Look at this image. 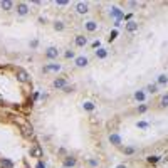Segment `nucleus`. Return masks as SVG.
<instances>
[{
  "label": "nucleus",
  "mask_w": 168,
  "mask_h": 168,
  "mask_svg": "<svg viewBox=\"0 0 168 168\" xmlns=\"http://www.w3.org/2000/svg\"><path fill=\"white\" fill-rule=\"evenodd\" d=\"M20 131H22L24 138H32L34 136V126H32L30 123H24V125L20 126Z\"/></svg>",
  "instance_id": "nucleus-1"
},
{
  "label": "nucleus",
  "mask_w": 168,
  "mask_h": 168,
  "mask_svg": "<svg viewBox=\"0 0 168 168\" xmlns=\"http://www.w3.org/2000/svg\"><path fill=\"white\" fill-rule=\"evenodd\" d=\"M15 76H17V81L22 83V84L30 83V76H29L27 71H24V69H17V71H15Z\"/></svg>",
  "instance_id": "nucleus-2"
},
{
  "label": "nucleus",
  "mask_w": 168,
  "mask_h": 168,
  "mask_svg": "<svg viewBox=\"0 0 168 168\" xmlns=\"http://www.w3.org/2000/svg\"><path fill=\"white\" fill-rule=\"evenodd\" d=\"M29 153H30L32 158H42L44 151H42V148H40V145H32L30 150H29Z\"/></svg>",
  "instance_id": "nucleus-3"
},
{
  "label": "nucleus",
  "mask_w": 168,
  "mask_h": 168,
  "mask_svg": "<svg viewBox=\"0 0 168 168\" xmlns=\"http://www.w3.org/2000/svg\"><path fill=\"white\" fill-rule=\"evenodd\" d=\"M15 10H17L19 15H27L29 14V5H27L25 2H19L17 3V9H15Z\"/></svg>",
  "instance_id": "nucleus-4"
},
{
  "label": "nucleus",
  "mask_w": 168,
  "mask_h": 168,
  "mask_svg": "<svg viewBox=\"0 0 168 168\" xmlns=\"http://www.w3.org/2000/svg\"><path fill=\"white\" fill-rule=\"evenodd\" d=\"M76 10H77V14H88L89 5L86 2H77L76 3Z\"/></svg>",
  "instance_id": "nucleus-5"
},
{
  "label": "nucleus",
  "mask_w": 168,
  "mask_h": 168,
  "mask_svg": "<svg viewBox=\"0 0 168 168\" xmlns=\"http://www.w3.org/2000/svg\"><path fill=\"white\" fill-rule=\"evenodd\" d=\"M42 71L44 72H59L61 71V64H47V66H44Z\"/></svg>",
  "instance_id": "nucleus-6"
},
{
  "label": "nucleus",
  "mask_w": 168,
  "mask_h": 168,
  "mask_svg": "<svg viewBox=\"0 0 168 168\" xmlns=\"http://www.w3.org/2000/svg\"><path fill=\"white\" fill-rule=\"evenodd\" d=\"M57 56H59L57 47H49L47 51H46V57H47V59H57Z\"/></svg>",
  "instance_id": "nucleus-7"
},
{
  "label": "nucleus",
  "mask_w": 168,
  "mask_h": 168,
  "mask_svg": "<svg viewBox=\"0 0 168 168\" xmlns=\"http://www.w3.org/2000/svg\"><path fill=\"white\" fill-rule=\"evenodd\" d=\"M52 86H54L56 89H64L66 86H67V81H66L64 77H59V79H56L54 83H52Z\"/></svg>",
  "instance_id": "nucleus-8"
},
{
  "label": "nucleus",
  "mask_w": 168,
  "mask_h": 168,
  "mask_svg": "<svg viewBox=\"0 0 168 168\" xmlns=\"http://www.w3.org/2000/svg\"><path fill=\"white\" fill-rule=\"evenodd\" d=\"M109 141H111L114 146H120L121 145V136L116 134V133H113V134H109Z\"/></svg>",
  "instance_id": "nucleus-9"
},
{
  "label": "nucleus",
  "mask_w": 168,
  "mask_h": 168,
  "mask_svg": "<svg viewBox=\"0 0 168 168\" xmlns=\"http://www.w3.org/2000/svg\"><path fill=\"white\" fill-rule=\"evenodd\" d=\"M74 42H76L77 47H84L86 44H88V39H86L84 35H76V40H74Z\"/></svg>",
  "instance_id": "nucleus-10"
},
{
  "label": "nucleus",
  "mask_w": 168,
  "mask_h": 168,
  "mask_svg": "<svg viewBox=\"0 0 168 168\" xmlns=\"http://www.w3.org/2000/svg\"><path fill=\"white\" fill-rule=\"evenodd\" d=\"M0 168H14V161L9 158H2L0 160Z\"/></svg>",
  "instance_id": "nucleus-11"
},
{
  "label": "nucleus",
  "mask_w": 168,
  "mask_h": 168,
  "mask_svg": "<svg viewBox=\"0 0 168 168\" xmlns=\"http://www.w3.org/2000/svg\"><path fill=\"white\" fill-rule=\"evenodd\" d=\"M88 57H84V56H81V57H77L76 59V66L77 67H86V66H88Z\"/></svg>",
  "instance_id": "nucleus-12"
},
{
  "label": "nucleus",
  "mask_w": 168,
  "mask_h": 168,
  "mask_svg": "<svg viewBox=\"0 0 168 168\" xmlns=\"http://www.w3.org/2000/svg\"><path fill=\"white\" fill-rule=\"evenodd\" d=\"M0 5H2V9L5 12H10L12 9H14V2H10V0H5V2H2Z\"/></svg>",
  "instance_id": "nucleus-13"
},
{
  "label": "nucleus",
  "mask_w": 168,
  "mask_h": 168,
  "mask_svg": "<svg viewBox=\"0 0 168 168\" xmlns=\"http://www.w3.org/2000/svg\"><path fill=\"white\" fill-rule=\"evenodd\" d=\"M98 29V24L94 22V20H89V22H86V30L88 32H94Z\"/></svg>",
  "instance_id": "nucleus-14"
},
{
  "label": "nucleus",
  "mask_w": 168,
  "mask_h": 168,
  "mask_svg": "<svg viewBox=\"0 0 168 168\" xmlns=\"http://www.w3.org/2000/svg\"><path fill=\"white\" fill-rule=\"evenodd\" d=\"M126 30H128V32H134V30H138V24L134 22V20H129V22L126 24Z\"/></svg>",
  "instance_id": "nucleus-15"
},
{
  "label": "nucleus",
  "mask_w": 168,
  "mask_h": 168,
  "mask_svg": "<svg viewBox=\"0 0 168 168\" xmlns=\"http://www.w3.org/2000/svg\"><path fill=\"white\" fill-rule=\"evenodd\" d=\"M76 165V158L74 157H66V160H64V166H74Z\"/></svg>",
  "instance_id": "nucleus-16"
},
{
  "label": "nucleus",
  "mask_w": 168,
  "mask_h": 168,
  "mask_svg": "<svg viewBox=\"0 0 168 168\" xmlns=\"http://www.w3.org/2000/svg\"><path fill=\"white\" fill-rule=\"evenodd\" d=\"M160 106L161 108H168V94H163L161 99H160Z\"/></svg>",
  "instance_id": "nucleus-17"
},
{
  "label": "nucleus",
  "mask_w": 168,
  "mask_h": 168,
  "mask_svg": "<svg viewBox=\"0 0 168 168\" xmlns=\"http://www.w3.org/2000/svg\"><path fill=\"white\" fill-rule=\"evenodd\" d=\"M106 56H108V52H106L104 49H98L96 51V57H99V59H104Z\"/></svg>",
  "instance_id": "nucleus-18"
},
{
  "label": "nucleus",
  "mask_w": 168,
  "mask_h": 168,
  "mask_svg": "<svg viewBox=\"0 0 168 168\" xmlns=\"http://www.w3.org/2000/svg\"><path fill=\"white\" fill-rule=\"evenodd\" d=\"M83 108L86 109V111H93V109H94V104L91 103V101H86V103L83 104Z\"/></svg>",
  "instance_id": "nucleus-19"
},
{
  "label": "nucleus",
  "mask_w": 168,
  "mask_h": 168,
  "mask_svg": "<svg viewBox=\"0 0 168 168\" xmlns=\"http://www.w3.org/2000/svg\"><path fill=\"white\" fill-rule=\"evenodd\" d=\"M166 83H168V76H165V74L158 76V84H166Z\"/></svg>",
  "instance_id": "nucleus-20"
},
{
  "label": "nucleus",
  "mask_w": 168,
  "mask_h": 168,
  "mask_svg": "<svg viewBox=\"0 0 168 168\" xmlns=\"http://www.w3.org/2000/svg\"><path fill=\"white\" fill-rule=\"evenodd\" d=\"M146 91L153 94V93H157V91H158V86H157V84H150L148 88H146Z\"/></svg>",
  "instance_id": "nucleus-21"
},
{
  "label": "nucleus",
  "mask_w": 168,
  "mask_h": 168,
  "mask_svg": "<svg viewBox=\"0 0 168 168\" xmlns=\"http://www.w3.org/2000/svg\"><path fill=\"white\" fill-rule=\"evenodd\" d=\"M54 29L56 30H64V22H61V20H57L54 24Z\"/></svg>",
  "instance_id": "nucleus-22"
},
{
  "label": "nucleus",
  "mask_w": 168,
  "mask_h": 168,
  "mask_svg": "<svg viewBox=\"0 0 168 168\" xmlns=\"http://www.w3.org/2000/svg\"><path fill=\"white\" fill-rule=\"evenodd\" d=\"M134 98H136V101H143V99H145V93L138 91L136 94H134Z\"/></svg>",
  "instance_id": "nucleus-23"
},
{
  "label": "nucleus",
  "mask_w": 168,
  "mask_h": 168,
  "mask_svg": "<svg viewBox=\"0 0 168 168\" xmlns=\"http://www.w3.org/2000/svg\"><path fill=\"white\" fill-rule=\"evenodd\" d=\"M116 37H118V30H113L111 34H109V39H108V40H109V42H113Z\"/></svg>",
  "instance_id": "nucleus-24"
},
{
  "label": "nucleus",
  "mask_w": 168,
  "mask_h": 168,
  "mask_svg": "<svg viewBox=\"0 0 168 168\" xmlns=\"http://www.w3.org/2000/svg\"><path fill=\"white\" fill-rule=\"evenodd\" d=\"M148 161L150 163H157V161H160V157H155V155L153 157H148Z\"/></svg>",
  "instance_id": "nucleus-25"
},
{
  "label": "nucleus",
  "mask_w": 168,
  "mask_h": 168,
  "mask_svg": "<svg viewBox=\"0 0 168 168\" xmlns=\"http://www.w3.org/2000/svg\"><path fill=\"white\" fill-rule=\"evenodd\" d=\"M146 109H148V106H146V104H141L140 108H138V113H145Z\"/></svg>",
  "instance_id": "nucleus-26"
},
{
  "label": "nucleus",
  "mask_w": 168,
  "mask_h": 168,
  "mask_svg": "<svg viewBox=\"0 0 168 168\" xmlns=\"http://www.w3.org/2000/svg\"><path fill=\"white\" fill-rule=\"evenodd\" d=\"M56 3H57V5H61V7H64V5H67L69 2H67V0H57Z\"/></svg>",
  "instance_id": "nucleus-27"
},
{
  "label": "nucleus",
  "mask_w": 168,
  "mask_h": 168,
  "mask_svg": "<svg viewBox=\"0 0 168 168\" xmlns=\"http://www.w3.org/2000/svg\"><path fill=\"white\" fill-rule=\"evenodd\" d=\"M89 165H91V166H98V165H99V161H98V160H89Z\"/></svg>",
  "instance_id": "nucleus-28"
},
{
  "label": "nucleus",
  "mask_w": 168,
  "mask_h": 168,
  "mask_svg": "<svg viewBox=\"0 0 168 168\" xmlns=\"http://www.w3.org/2000/svg\"><path fill=\"white\" fill-rule=\"evenodd\" d=\"M35 168H47V166H46V163H44V161H37Z\"/></svg>",
  "instance_id": "nucleus-29"
},
{
  "label": "nucleus",
  "mask_w": 168,
  "mask_h": 168,
  "mask_svg": "<svg viewBox=\"0 0 168 168\" xmlns=\"http://www.w3.org/2000/svg\"><path fill=\"white\" fill-rule=\"evenodd\" d=\"M125 153H126V155H133L134 150H133V148H125Z\"/></svg>",
  "instance_id": "nucleus-30"
},
{
  "label": "nucleus",
  "mask_w": 168,
  "mask_h": 168,
  "mask_svg": "<svg viewBox=\"0 0 168 168\" xmlns=\"http://www.w3.org/2000/svg\"><path fill=\"white\" fill-rule=\"evenodd\" d=\"M66 57H67V59H71V57H74V52H72V51H67V52H66Z\"/></svg>",
  "instance_id": "nucleus-31"
},
{
  "label": "nucleus",
  "mask_w": 168,
  "mask_h": 168,
  "mask_svg": "<svg viewBox=\"0 0 168 168\" xmlns=\"http://www.w3.org/2000/svg\"><path fill=\"white\" fill-rule=\"evenodd\" d=\"M146 126H148V125H146V123H145V121H141V123H138V128H146Z\"/></svg>",
  "instance_id": "nucleus-32"
},
{
  "label": "nucleus",
  "mask_w": 168,
  "mask_h": 168,
  "mask_svg": "<svg viewBox=\"0 0 168 168\" xmlns=\"http://www.w3.org/2000/svg\"><path fill=\"white\" fill-rule=\"evenodd\" d=\"M72 89H74V88H72V86H71V88H69V86H66V88H64V93H71Z\"/></svg>",
  "instance_id": "nucleus-33"
},
{
  "label": "nucleus",
  "mask_w": 168,
  "mask_h": 168,
  "mask_svg": "<svg viewBox=\"0 0 168 168\" xmlns=\"http://www.w3.org/2000/svg\"><path fill=\"white\" fill-rule=\"evenodd\" d=\"M93 47H94V49H98V47H99V40H96V42H93Z\"/></svg>",
  "instance_id": "nucleus-34"
},
{
  "label": "nucleus",
  "mask_w": 168,
  "mask_h": 168,
  "mask_svg": "<svg viewBox=\"0 0 168 168\" xmlns=\"http://www.w3.org/2000/svg\"><path fill=\"white\" fill-rule=\"evenodd\" d=\"M116 168H126V165H120V166H116Z\"/></svg>",
  "instance_id": "nucleus-35"
}]
</instances>
